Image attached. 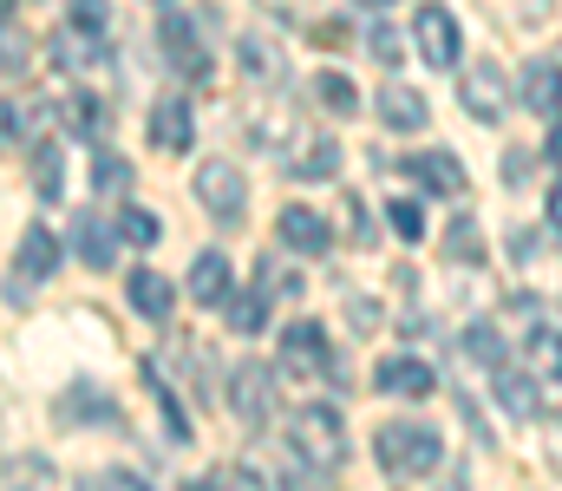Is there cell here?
Listing matches in <instances>:
<instances>
[{
	"mask_svg": "<svg viewBox=\"0 0 562 491\" xmlns=\"http://www.w3.org/2000/svg\"><path fill=\"white\" fill-rule=\"evenodd\" d=\"M203 486H243V491H256V486H262V472H256V466H223V472H210Z\"/></svg>",
	"mask_w": 562,
	"mask_h": 491,
	"instance_id": "cell-38",
	"label": "cell"
},
{
	"mask_svg": "<svg viewBox=\"0 0 562 491\" xmlns=\"http://www.w3.org/2000/svg\"><path fill=\"white\" fill-rule=\"evenodd\" d=\"M196 197H203V210H210V216L243 223V210H249V177H243L229 158H210L203 170H196Z\"/></svg>",
	"mask_w": 562,
	"mask_h": 491,
	"instance_id": "cell-4",
	"label": "cell"
},
{
	"mask_svg": "<svg viewBox=\"0 0 562 491\" xmlns=\"http://www.w3.org/2000/svg\"><path fill=\"white\" fill-rule=\"evenodd\" d=\"M386 223H393V236H400V243H419V236H425V210H419V203H406V197H400V203H386Z\"/></svg>",
	"mask_w": 562,
	"mask_h": 491,
	"instance_id": "cell-31",
	"label": "cell"
},
{
	"mask_svg": "<svg viewBox=\"0 0 562 491\" xmlns=\"http://www.w3.org/2000/svg\"><path fill=\"white\" fill-rule=\"evenodd\" d=\"M150 145H157V152H190V145H196V112H190L177 92H164V99L150 105Z\"/></svg>",
	"mask_w": 562,
	"mask_h": 491,
	"instance_id": "cell-10",
	"label": "cell"
},
{
	"mask_svg": "<svg viewBox=\"0 0 562 491\" xmlns=\"http://www.w3.org/2000/svg\"><path fill=\"white\" fill-rule=\"evenodd\" d=\"M445 256H451V263H477V256H484V236H477V223H471V216H458V223H451Z\"/></svg>",
	"mask_w": 562,
	"mask_h": 491,
	"instance_id": "cell-28",
	"label": "cell"
},
{
	"mask_svg": "<svg viewBox=\"0 0 562 491\" xmlns=\"http://www.w3.org/2000/svg\"><path fill=\"white\" fill-rule=\"evenodd\" d=\"M105 413H112V400H105V393H92V387H86L79 400H72V393L59 400V420H105Z\"/></svg>",
	"mask_w": 562,
	"mask_h": 491,
	"instance_id": "cell-35",
	"label": "cell"
},
{
	"mask_svg": "<svg viewBox=\"0 0 562 491\" xmlns=\"http://www.w3.org/2000/svg\"><path fill=\"white\" fill-rule=\"evenodd\" d=\"M314 92H321V105H327V112H353V105H360V92H353L340 72H321V86H314Z\"/></svg>",
	"mask_w": 562,
	"mask_h": 491,
	"instance_id": "cell-33",
	"label": "cell"
},
{
	"mask_svg": "<svg viewBox=\"0 0 562 491\" xmlns=\"http://www.w3.org/2000/svg\"><path fill=\"white\" fill-rule=\"evenodd\" d=\"M72 20H79V26H105V0H79Z\"/></svg>",
	"mask_w": 562,
	"mask_h": 491,
	"instance_id": "cell-40",
	"label": "cell"
},
{
	"mask_svg": "<svg viewBox=\"0 0 562 491\" xmlns=\"http://www.w3.org/2000/svg\"><path fill=\"white\" fill-rule=\"evenodd\" d=\"M373 459L393 479H431L445 466V439L431 426H419V420H393V426L373 433Z\"/></svg>",
	"mask_w": 562,
	"mask_h": 491,
	"instance_id": "cell-2",
	"label": "cell"
},
{
	"mask_svg": "<svg viewBox=\"0 0 562 491\" xmlns=\"http://www.w3.org/2000/svg\"><path fill=\"white\" fill-rule=\"evenodd\" d=\"M464 347H471V360H484V367H497V360H504V334H497V327H471V341H464Z\"/></svg>",
	"mask_w": 562,
	"mask_h": 491,
	"instance_id": "cell-36",
	"label": "cell"
},
{
	"mask_svg": "<svg viewBox=\"0 0 562 491\" xmlns=\"http://www.w3.org/2000/svg\"><path fill=\"white\" fill-rule=\"evenodd\" d=\"M367 46H373V59H380V66H400V33H393L386 20H380V26L367 33Z\"/></svg>",
	"mask_w": 562,
	"mask_h": 491,
	"instance_id": "cell-37",
	"label": "cell"
},
{
	"mask_svg": "<svg viewBox=\"0 0 562 491\" xmlns=\"http://www.w3.org/2000/svg\"><path fill=\"white\" fill-rule=\"evenodd\" d=\"M164 46H170V59L183 66V79H210V53L196 46V33H190V20H183V13H170V20H164Z\"/></svg>",
	"mask_w": 562,
	"mask_h": 491,
	"instance_id": "cell-19",
	"label": "cell"
},
{
	"mask_svg": "<svg viewBox=\"0 0 562 491\" xmlns=\"http://www.w3.org/2000/svg\"><path fill=\"white\" fill-rule=\"evenodd\" d=\"M33 190H40V197H59V190H66V158H59L53 138L33 145Z\"/></svg>",
	"mask_w": 562,
	"mask_h": 491,
	"instance_id": "cell-26",
	"label": "cell"
},
{
	"mask_svg": "<svg viewBox=\"0 0 562 491\" xmlns=\"http://www.w3.org/2000/svg\"><path fill=\"white\" fill-rule=\"evenodd\" d=\"M33 59V40H26V20L13 0H0V72H26Z\"/></svg>",
	"mask_w": 562,
	"mask_h": 491,
	"instance_id": "cell-22",
	"label": "cell"
},
{
	"mask_svg": "<svg viewBox=\"0 0 562 491\" xmlns=\"http://www.w3.org/2000/svg\"><path fill=\"white\" fill-rule=\"evenodd\" d=\"M53 269H59V236H53L46 223H26V230H20V249H13V302L33 295Z\"/></svg>",
	"mask_w": 562,
	"mask_h": 491,
	"instance_id": "cell-5",
	"label": "cell"
},
{
	"mask_svg": "<svg viewBox=\"0 0 562 491\" xmlns=\"http://www.w3.org/2000/svg\"><path fill=\"white\" fill-rule=\"evenodd\" d=\"M262 295H281V302H294V295H301V276H294V269H281L276 256H262Z\"/></svg>",
	"mask_w": 562,
	"mask_h": 491,
	"instance_id": "cell-32",
	"label": "cell"
},
{
	"mask_svg": "<svg viewBox=\"0 0 562 491\" xmlns=\"http://www.w3.org/2000/svg\"><path fill=\"white\" fill-rule=\"evenodd\" d=\"M557 119H562V112H557Z\"/></svg>",
	"mask_w": 562,
	"mask_h": 491,
	"instance_id": "cell-45",
	"label": "cell"
},
{
	"mask_svg": "<svg viewBox=\"0 0 562 491\" xmlns=\"http://www.w3.org/2000/svg\"><path fill=\"white\" fill-rule=\"evenodd\" d=\"M543 459L562 472V413H550V420H543Z\"/></svg>",
	"mask_w": 562,
	"mask_h": 491,
	"instance_id": "cell-39",
	"label": "cell"
},
{
	"mask_svg": "<svg viewBox=\"0 0 562 491\" xmlns=\"http://www.w3.org/2000/svg\"><path fill=\"white\" fill-rule=\"evenodd\" d=\"M543 216H550V223H557V230H562V183H557V190H550V203H543Z\"/></svg>",
	"mask_w": 562,
	"mask_h": 491,
	"instance_id": "cell-41",
	"label": "cell"
},
{
	"mask_svg": "<svg viewBox=\"0 0 562 491\" xmlns=\"http://www.w3.org/2000/svg\"><path fill=\"white\" fill-rule=\"evenodd\" d=\"M550 158H557V164H562V132H550Z\"/></svg>",
	"mask_w": 562,
	"mask_h": 491,
	"instance_id": "cell-42",
	"label": "cell"
},
{
	"mask_svg": "<svg viewBox=\"0 0 562 491\" xmlns=\"http://www.w3.org/2000/svg\"><path fill=\"white\" fill-rule=\"evenodd\" d=\"M491 393H497V406L510 413V420H537L543 413V387H537V373H491Z\"/></svg>",
	"mask_w": 562,
	"mask_h": 491,
	"instance_id": "cell-15",
	"label": "cell"
},
{
	"mask_svg": "<svg viewBox=\"0 0 562 491\" xmlns=\"http://www.w3.org/2000/svg\"><path fill=\"white\" fill-rule=\"evenodd\" d=\"M119 236H125V243H138V249H150V243L164 236V223H157L150 210H138V203H125V216H119Z\"/></svg>",
	"mask_w": 562,
	"mask_h": 491,
	"instance_id": "cell-29",
	"label": "cell"
},
{
	"mask_svg": "<svg viewBox=\"0 0 562 491\" xmlns=\"http://www.w3.org/2000/svg\"><path fill=\"white\" fill-rule=\"evenodd\" d=\"M288 453L307 479H334L347 466V433H340V413L334 406H301L288 420Z\"/></svg>",
	"mask_w": 562,
	"mask_h": 491,
	"instance_id": "cell-1",
	"label": "cell"
},
{
	"mask_svg": "<svg viewBox=\"0 0 562 491\" xmlns=\"http://www.w3.org/2000/svg\"><path fill=\"white\" fill-rule=\"evenodd\" d=\"M223 322L236 327V334H262L269 327V295H223Z\"/></svg>",
	"mask_w": 562,
	"mask_h": 491,
	"instance_id": "cell-24",
	"label": "cell"
},
{
	"mask_svg": "<svg viewBox=\"0 0 562 491\" xmlns=\"http://www.w3.org/2000/svg\"><path fill=\"white\" fill-rule=\"evenodd\" d=\"M236 59H243V72H249L256 86L281 79V59H276V46H269V40H243V46H236Z\"/></svg>",
	"mask_w": 562,
	"mask_h": 491,
	"instance_id": "cell-27",
	"label": "cell"
},
{
	"mask_svg": "<svg viewBox=\"0 0 562 491\" xmlns=\"http://www.w3.org/2000/svg\"><path fill=\"white\" fill-rule=\"evenodd\" d=\"M517 99H524L537 119H557V112H562V66H557V59H530V66H524Z\"/></svg>",
	"mask_w": 562,
	"mask_h": 491,
	"instance_id": "cell-13",
	"label": "cell"
},
{
	"mask_svg": "<svg viewBox=\"0 0 562 491\" xmlns=\"http://www.w3.org/2000/svg\"><path fill=\"white\" fill-rule=\"evenodd\" d=\"M92 183H99L105 197H119V190H132V164L119 158V152H99V164H92Z\"/></svg>",
	"mask_w": 562,
	"mask_h": 491,
	"instance_id": "cell-30",
	"label": "cell"
},
{
	"mask_svg": "<svg viewBox=\"0 0 562 491\" xmlns=\"http://www.w3.org/2000/svg\"><path fill=\"white\" fill-rule=\"evenodd\" d=\"M262 7H301V0H262Z\"/></svg>",
	"mask_w": 562,
	"mask_h": 491,
	"instance_id": "cell-43",
	"label": "cell"
},
{
	"mask_svg": "<svg viewBox=\"0 0 562 491\" xmlns=\"http://www.w3.org/2000/svg\"><path fill=\"white\" fill-rule=\"evenodd\" d=\"M406 170L419 177L425 190H438V197H458V190H464V164L451 158V152H419Z\"/></svg>",
	"mask_w": 562,
	"mask_h": 491,
	"instance_id": "cell-21",
	"label": "cell"
},
{
	"mask_svg": "<svg viewBox=\"0 0 562 491\" xmlns=\"http://www.w3.org/2000/svg\"><path fill=\"white\" fill-rule=\"evenodd\" d=\"M530 373L537 380H562V327H537L530 334Z\"/></svg>",
	"mask_w": 562,
	"mask_h": 491,
	"instance_id": "cell-25",
	"label": "cell"
},
{
	"mask_svg": "<svg viewBox=\"0 0 562 491\" xmlns=\"http://www.w3.org/2000/svg\"><path fill=\"white\" fill-rule=\"evenodd\" d=\"M229 276H236V269H229V256H223V249H203V256L190 263V295L223 309V295H229Z\"/></svg>",
	"mask_w": 562,
	"mask_h": 491,
	"instance_id": "cell-20",
	"label": "cell"
},
{
	"mask_svg": "<svg viewBox=\"0 0 562 491\" xmlns=\"http://www.w3.org/2000/svg\"><path fill=\"white\" fill-rule=\"evenodd\" d=\"M112 236H119V223H105L99 210H79L72 216V249H79L86 269H112Z\"/></svg>",
	"mask_w": 562,
	"mask_h": 491,
	"instance_id": "cell-14",
	"label": "cell"
},
{
	"mask_svg": "<svg viewBox=\"0 0 562 491\" xmlns=\"http://www.w3.org/2000/svg\"><path fill=\"white\" fill-rule=\"evenodd\" d=\"M229 406H236L249 426H269V413H276V380H269V367L243 360V367L229 373Z\"/></svg>",
	"mask_w": 562,
	"mask_h": 491,
	"instance_id": "cell-8",
	"label": "cell"
},
{
	"mask_svg": "<svg viewBox=\"0 0 562 491\" xmlns=\"http://www.w3.org/2000/svg\"><path fill=\"white\" fill-rule=\"evenodd\" d=\"M125 295H132V309H138L144 322H164V315L177 309V289H170V276H157V269H132V276H125Z\"/></svg>",
	"mask_w": 562,
	"mask_h": 491,
	"instance_id": "cell-16",
	"label": "cell"
},
{
	"mask_svg": "<svg viewBox=\"0 0 562 491\" xmlns=\"http://www.w3.org/2000/svg\"><path fill=\"white\" fill-rule=\"evenodd\" d=\"M340 216H347V243H353V249H373V223H367V203H360V197H340Z\"/></svg>",
	"mask_w": 562,
	"mask_h": 491,
	"instance_id": "cell-34",
	"label": "cell"
},
{
	"mask_svg": "<svg viewBox=\"0 0 562 491\" xmlns=\"http://www.w3.org/2000/svg\"><path fill=\"white\" fill-rule=\"evenodd\" d=\"M53 66H66V72L105 66V26H79V20H66V26L53 33Z\"/></svg>",
	"mask_w": 562,
	"mask_h": 491,
	"instance_id": "cell-9",
	"label": "cell"
},
{
	"mask_svg": "<svg viewBox=\"0 0 562 491\" xmlns=\"http://www.w3.org/2000/svg\"><path fill=\"white\" fill-rule=\"evenodd\" d=\"M360 7H386V0H360Z\"/></svg>",
	"mask_w": 562,
	"mask_h": 491,
	"instance_id": "cell-44",
	"label": "cell"
},
{
	"mask_svg": "<svg viewBox=\"0 0 562 491\" xmlns=\"http://www.w3.org/2000/svg\"><path fill=\"white\" fill-rule=\"evenodd\" d=\"M281 373L288 380H327L334 373V341L321 322H288L281 327Z\"/></svg>",
	"mask_w": 562,
	"mask_h": 491,
	"instance_id": "cell-3",
	"label": "cell"
},
{
	"mask_svg": "<svg viewBox=\"0 0 562 491\" xmlns=\"http://www.w3.org/2000/svg\"><path fill=\"white\" fill-rule=\"evenodd\" d=\"M334 170H340V145H334L327 132H314V138L288 158V177H301V183H327Z\"/></svg>",
	"mask_w": 562,
	"mask_h": 491,
	"instance_id": "cell-18",
	"label": "cell"
},
{
	"mask_svg": "<svg viewBox=\"0 0 562 491\" xmlns=\"http://www.w3.org/2000/svg\"><path fill=\"white\" fill-rule=\"evenodd\" d=\"M276 223H281V243H288V249H301V256H321V249L334 243V236H327V223H321L307 203H288Z\"/></svg>",
	"mask_w": 562,
	"mask_h": 491,
	"instance_id": "cell-17",
	"label": "cell"
},
{
	"mask_svg": "<svg viewBox=\"0 0 562 491\" xmlns=\"http://www.w3.org/2000/svg\"><path fill=\"white\" fill-rule=\"evenodd\" d=\"M413 46H419L425 66H458V53H464V33H458V13L451 7H419L413 13Z\"/></svg>",
	"mask_w": 562,
	"mask_h": 491,
	"instance_id": "cell-6",
	"label": "cell"
},
{
	"mask_svg": "<svg viewBox=\"0 0 562 491\" xmlns=\"http://www.w3.org/2000/svg\"><path fill=\"white\" fill-rule=\"evenodd\" d=\"M59 125H66L72 138H92V145H99V138H105V105H99L92 92H72V99L59 105Z\"/></svg>",
	"mask_w": 562,
	"mask_h": 491,
	"instance_id": "cell-23",
	"label": "cell"
},
{
	"mask_svg": "<svg viewBox=\"0 0 562 491\" xmlns=\"http://www.w3.org/2000/svg\"><path fill=\"white\" fill-rule=\"evenodd\" d=\"M373 105H380L386 132H419L425 119H431V112H425V92H419V86H406V79H386Z\"/></svg>",
	"mask_w": 562,
	"mask_h": 491,
	"instance_id": "cell-12",
	"label": "cell"
},
{
	"mask_svg": "<svg viewBox=\"0 0 562 491\" xmlns=\"http://www.w3.org/2000/svg\"><path fill=\"white\" fill-rule=\"evenodd\" d=\"M458 99H464V112H471L477 125L504 119V105H510V79H504V66H497V59H477V66H464V79H458Z\"/></svg>",
	"mask_w": 562,
	"mask_h": 491,
	"instance_id": "cell-7",
	"label": "cell"
},
{
	"mask_svg": "<svg viewBox=\"0 0 562 491\" xmlns=\"http://www.w3.org/2000/svg\"><path fill=\"white\" fill-rule=\"evenodd\" d=\"M373 387H380V393H393V400H425V393L438 387V373H431L425 360H413V354H386V360H380V373H373Z\"/></svg>",
	"mask_w": 562,
	"mask_h": 491,
	"instance_id": "cell-11",
	"label": "cell"
}]
</instances>
